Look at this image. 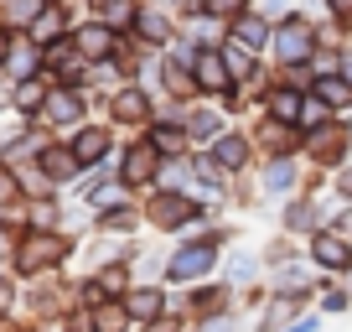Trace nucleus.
Listing matches in <instances>:
<instances>
[{
    "label": "nucleus",
    "instance_id": "f257e3e1",
    "mask_svg": "<svg viewBox=\"0 0 352 332\" xmlns=\"http://www.w3.org/2000/svg\"><path fill=\"white\" fill-rule=\"evenodd\" d=\"M233 234L223 229L218 218L208 223V229H197V234H182V239L166 249V286H197V280H212L218 276V265H223V244H228Z\"/></svg>",
    "mask_w": 352,
    "mask_h": 332
},
{
    "label": "nucleus",
    "instance_id": "f03ea898",
    "mask_svg": "<svg viewBox=\"0 0 352 332\" xmlns=\"http://www.w3.org/2000/svg\"><path fill=\"white\" fill-rule=\"evenodd\" d=\"M140 208H145V229L166 234V239L197 234V229H208V223L218 218V208H208L197 192H166V187H151L140 198Z\"/></svg>",
    "mask_w": 352,
    "mask_h": 332
},
{
    "label": "nucleus",
    "instance_id": "7ed1b4c3",
    "mask_svg": "<svg viewBox=\"0 0 352 332\" xmlns=\"http://www.w3.org/2000/svg\"><path fill=\"white\" fill-rule=\"evenodd\" d=\"M78 255V239L67 229H26L16 239V260H11V276L21 280H42V276H57L67 260Z\"/></svg>",
    "mask_w": 352,
    "mask_h": 332
},
{
    "label": "nucleus",
    "instance_id": "20e7f679",
    "mask_svg": "<svg viewBox=\"0 0 352 332\" xmlns=\"http://www.w3.org/2000/svg\"><path fill=\"white\" fill-rule=\"evenodd\" d=\"M347 156H352V125L342 114H331L316 130H300V161H311L316 172H337Z\"/></svg>",
    "mask_w": 352,
    "mask_h": 332
},
{
    "label": "nucleus",
    "instance_id": "39448f33",
    "mask_svg": "<svg viewBox=\"0 0 352 332\" xmlns=\"http://www.w3.org/2000/svg\"><path fill=\"white\" fill-rule=\"evenodd\" d=\"M109 125L114 130H145L155 120V89H145L140 78H124L120 89H109Z\"/></svg>",
    "mask_w": 352,
    "mask_h": 332
},
{
    "label": "nucleus",
    "instance_id": "423d86ee",
    "mask_svg": "<svg viewBox=\"0 0 352 332\" xmlns=\"http://www.w3.org/2000/svg\"><path fill=\"white\" fill-rule=\"evenodd\" d=\"M88 120V94L83 83H52L42 99V114H36V125H47V130H78V125Z\"/></svg>",
    "mask_w": 352,
    "mask_h": 332
},
{
    "label": "nucleus",
    "instance_id": "0eeeda50",
    "mask_svg": "<svg viewBox=\"0 0 352 332\" xmlns=\"http://www.w3.org/2000/svg\"><path fill=\"white\" fill-rule=\"evenodd\" d=\"M311 52H316V26H311L300 11L280 16V21H275V47H270V57H275L280 68H300V63H311Z\"/></svg>",
    "mask_w": 352,
    "mask_h": 332
},
{
    "label": "nucleus",
    "instance_id": "6e6552de",
    "mask_svg": "<svg viewBox=\"0 0 352 332\" xmlns=\"http://www.w3.org/2000/svg\"><path fill=\"white\" fill-rule=\"evenodd\" d=\"M161 161H166V156L155 151L145 135H140V141H124L120 145V182L135 192V198H145V192L155 187V177H161Z\"/></svg>",
    "mask_w": 352,
    "mask_h": 332
},
{
    "label": "nucleus",
    "instance_id": "1a4fd4ad",
    "mask_svg": "<svg viewBox=\"0 0 352 332\" xmlns=\"http://www.w3.org/2000/svg\"><path fill=\"white\" fill-rule=\"evenodd\" d=\"M202 156L218 166L223 177H249V172H254V156H259V151H254V135H249V130L228 125V130H223V135H218V141H212Z\"/></svg>",
    "mask_w": 352,
    "mask_h": 332
},
{
    "label": "nucleus",
    "instance_id": "9d476101",
    "mask_svg": "<svg viewBox=\"0 0 352 332\" xmlns=\"http://www.w3.org/2000/svg\"><path fill=\"white\" fill-rule=\"evenodd\" d=\"M306 260L321 270V276L337 280L342 270L352 265V234H342V229H331V223H321V229L306 239Z\"/></svg>",
    "mask_w": 352,
    "mask_h": 332
},
{
    "label": "nucleus",
    "instance_id": "9b49d317",
    "mask_svg": "<svg viewBox=\"0 0 352 332\" xmlns=\"http://www.w3.org/2000/svg\"><path fill=\"white\" fill-rule=\"evenodd\" d=\"M182 130L192 135V151H208L223 130H228V110L218 99H187L182 104Z\"/></svg>",
    "mask_w": 352,
    "mask_h": 332
},
{
    "label": "nucleus",
    "instance_id": "f8f14e48",
    "mask_svg": "<svg viewBox=\"0 0 352 332\" xmlns=\"http://www.w3.org/2000/svg\"><path fill=\"white\" fill-rule=\"evenodd\" d=\"M311 296H316V291H270L264 307L254 311V332H285L296 317H306Z\"/></svg>",
    "mask_w": 352,
    "mask_h": 332
},
{
    "label": "nucleus",
    "instance_id": "ddd939ff",
    "mask_svg": "<svg viewBox=\"0 0 352 332\" xmlns=\"http://www.w3.org/2000/svg\"><path fill=\"white\" fill-rule=\"evenodd\" d=\"M300 177H306V161H300V156H275V161L259 166L254 192H259V198H296Z\"/></svg>",
    "mask_w": 352,
    "mask_h": 332
},
{
    "label": "nucleus",
    "instance_id": "4468645a",
    "mask_svg": "<svg viewBox=\"0 0 352 332\" xmlns=\"http://www.w3.org/2000/svg\"><path fill=\"white\" fill-rule=\"evenodd\" d=\"M192 78H197V99H223L233 89V73H228V57H223L218 42L202 47V57L192 63Z\"/></svg>",
    "mask_w": 352,
    "mask_h": 332
},
{
    "label": "nucleus",
    "instance_id": "2eb2a0df",
    "mask_svg": "<svg viewBox=\"0 0 352 332\" xmlns=\"http://www.w3.org/2000/svg\"><path fill=\"white\" fill-rule=\"evenodd\" d=\"M36 166H42L47 177H52V187H57V192H63V187H78V182H83V172H88V166L73 156L67 135H63V141H47V145H42V156H36Z\"/></svg>",
    "mask_w": 352,
    "mask_h": 332
},
{
    "label": "nucleus",
    "instance_id": "dca6fc26",
    "mask_svg": "<svg viewBox=\"0 0 352 332\" xmlns=\"http://www.w3.org/2000/svg\"><path fill=\"white\" fill-rule=\"evenodd\" d=\"M327 223V208H321L316 192H306V198H285V208H280V234H296V239H311V234Z\"/></svg>",
    "mask_w": 352,
    "mask_h": 332
},
{
    "label": "nucleus",
    "instance_id": "f3484780",
    "mask_svg": "<svg viewBox=\"0 0 352 332\" xmlns=\"http://www.w3.org/2000/svg\"><path fill=\"white\" fill-rule=\"evenodd\" d=\"M67 145H73V156L83 166H99V161H114V125H78V130H67Z\"/></svg>",
    "mask_w": 352,
    "mask_h": 332
},
{
    "label": "nucleus",
    "instance_id": "a211bd4d",
    "mask_svg": "<svg viewBox=\"0 0 352 332\" xmlns=\"http://www.w3.org/2000/svg\"><path fill=\"white\" fill-rule=\"evenodd\" d=\"M124 307H130L135 327H145V322H155L161 311H171V286H166V280H135V291L124 296Z\"/></svg>",
    "mask_w": 352,
    "mask_h": 332
},
{
    "label": "nucleus",
    "instance_id": "6ab92c4d",
    "mask_svg": "<svg viewBox=\"0 0 352 332\" xmlns=\"http://www.w3.org/2000/svg\"><path fill=\"white\" fill-rule=\"evenodd\" d=\"M73 47L88 57V63H109L114 47H120V32H114V26H104L99 16H94V21H78V26H73Z\"/></svg>",
    "mask_w": 352,
    "mask_h": 332
},
{
    "label": "nucleus",
    "instance_id": "aec40b11",
    "mask_svg": "<svg viewBox=\"0 0 352 332\" xmlns=\"http://www.w3.org/2000/svg\"><path fill=\"white\" fill-rule=\"evenodd\" d=\"M254 151L264 161H275V156H300V130L296 125H280V120H259L254 125Z\"/></svg>",
    "mask_w": 352,
    "mask_h": 332
},
{
    "label": "nucleus",
    "instance_id": "412c9836",
    "mask_svg": "<svg viewBox=\"0 0 352 332\" xmlns=\"http://www.w3.org/2000/svg\"><path fill=\"white\" fill-rule=\"evenodd\" d=\"M0 73H11L16 83H26V78H42V73H47V47H36L32 37L21 32V42H11V52L0 57Z\"/></svg>",
    "mask_w": 352,
    "mask_h": 332
},
{
    "label": "nucleus",
    "instance_id": "4be33fe9",
    "mask_svg": "<svg viewBox=\"0 0 352 332\" xmlns=\"http://www.w3.org/2000/svg\"><path fill=\"white\" fill-rule=\"evenodd\" d=\"M140 223H145V208L135 198H120V203H109V208H94V229L99 234H124V239H135Z\"/></svg>",
    "mask_w": 352,
    "mask_h": 332
},
{
    "label": "nucleus",
    "instance_id": "5701e85b",
    "mask_svg": "<svg viewBox=\"0 0 352 332\" xmlns=\"http://www.w3.org/2000/svg\"><path fill=\"white\" fill-rule=\"evenodd\" d=\"M228 42H239V47H249V52H270L275 47V21L270 16H259V11H243L239 21H228Z\"/></svg>",
    "mask_w": 352,
    "mask_h": 332
},
{
    "label": "nucleus",
    "instance_id": "b1692460",
    "mask_svg": "<svg viewBox=\"0 0 352 332\" xmlns=\"http://www.w3.org/2000/svg\"><path fill=\"white\" fill-rule=\"evenodd\" d=\"M233 296H239V291H233L228 280H197V286H187V317L233 311Z\"/></svg>",
    "mask_w": 352,
    "mask_h": 332
},
{
    "label": "nucleus",
    "instance_id": "393cba45",
    "mask_svg": "<svg viewBox=\"0 0 352 332\" xmlns=\"http://www.w3.org/2000/svg\"><path fill=\"white\" fill-rule=\"evenodd\" d=\"M140 135H145V141H151L155 151L166 156V161H171V156H187V151H192V135L182 130V120H166V114H155V120L145 125Z\"/></svg>",
    "mask_w": 352,
    "mask_h": 332
},
{
    "label": "nucleus",
    "instance_id": "a878e982",
    "mask_svg": "<svg viewBox=\"0 0 352 332\" xmlns=\"http://www.w3.org/2000/svg\"><path fill=\"white\" fill-rule=\"evenodd\" d=\"M67 11H73V6L52 0V6L32 21V32H26V37H32L36 47H52V42H63V37H73V16H67Z\"/></svg>",
    "mask_w": 352,
    "mask_h": 332
},
{
    "label": "nucleus",
    "instance_id": "bb28decb",
    "mask_svg": "<svg viewBox=\"0 0 352 332\" xmlns=\"http://www.w3.org/2000/svg\"><path fill=\"white\" fill-rule=\"evenodd\" d=\"M259 276H264V260H259V249H228V255H223V280H228L233 291L254 286Z\"/></svg>",
    "mask_w": 352,
    "mask_h": 332
},
{
    "label": "nucleus",
    "instance_id": "cd10ccee",
    "mask_svg": "<svg viewBox=\"0 0 352 332\" xmlns=\"http://www.w3.org/2000/svg\"><path fill=\"white\" fill-rule=\"evenodd\" d=\"M135 37H140L145 47H171V42H176V26H171V16H166V11H155V6H145V0H140Z\"/></svg>",
    "mask_w": 352,
    "mask_h": 332
},
{
    "label": "nucleus",
    "instance_id": "c85d7f7f",
    "mask_svg": "<svg viewBox=\"0 0 352 332\" xmlns=\"http://www.w3.org/2000/svg\"><path fill=\"white\" fill-rule=\"evenodd\" d=\"M88 332H135V317L124 301H99L88 307Z\"/></svg>",
    "mask_w": 352,
    "mask_h": 332
},
{
    "label": "nucleus",
    "instance_id": "c756f323",
    "mask_svg": "<svg viewBox=\"0 0 352 332\" xmlns=\"http://www.w3.org/2000/svg\"><path fill=\"white\" fill-rule=\"evenodd\" d=\"M192 182H197V156H171V161H161V177H155V187L166 192H192Z\"/></svg>",
    "mask_w": 352,
    "mask_h": 332
},
{
    "label": "nucleus",
    "instance_id": "7c9ffc66",
    "mask_svg": "<svg viewBox=\"0 0 352 332\" xmlns=\"http://www.w3.org/2000/svg\"><path fill=\"white\" fill-rule=\"evenodd\" d=\"M47 78H26V83H16V99H11V114H21V120H36L42 114V99H47Z\"/></svg>",
    "mask_w": 352,
    "mask_h": 332
},
{
    "label": "nucleus",
    "instance_id": "2f4dec72",
    "mask_svg": "<svg viewBox=\"0 0 352 332\" xmlns=\"http://www.w3.org/2000/svg\"><path fill=\"white\" fill-rule=\"evenodd\" d=\"M52 0H6V11H0V26H11V32H32V21L47 11Z\"/></svg>",
    "mask_w": 352,
    "mask_h": 332
},
{
    "label": "nucleus",
    "instance_id": "473e14b6",
    "mask_svg": "<svg viewBox=\"0 0 352 332\" xmlns=\"http://www.w3.org/2000/svg\"><path fill=\"white\" fill-rule=\"evenodd\" d=\"M306 255V239H296V234H275V239L259 249V260H264V270H275V265H285V260H300Z\"/></svg>",
    "mask_w": 352,
    "mask_h": 332
},
{
    "label": "nucleus",
    "instance_id": "72a5a7b5",
    "mask_svg": "<svg viewBox=\"0 0 352 332\" xmlns=\"http://www.w3.org/2000/svg\"><path fill=\"white\" fill-rule=\"evenodd\" d=\"M135 16H140V6L135 0H99V21L104 26H114V32H135Z\"/></svg>",
    "mask_w": 352,
    "mask_h": 332
},
{
    "label": "nucleus",
    "instance_id": "f704fd0d",
    "mask_svg": "<svg viewBox=\"0 0 352 332\" xmlns=\"http://www.w3.org/2000/svg\"><path fill=\"white\" fill-rule=\"evenodd\" d=\"M26 208V223L32 229H63V198H32L21 203Z\"/></svg>",
    "mask_w": 352,
    "mask_h": 332
},
{
    "label": "nucleus",
    "instance_id": "c9c22d12",
    "mask_svg": "<svg viewBox=\"0 0 352 332\" xmlns=\"http://www.w3.org/2000/svg\"><path fill=\"white\" fill-rule=\"evenodd\" d=\"M311 94H321V99L331 104V110H352V89H347V78L342 73H327V78H316V83H311Z\"/></svg>",
    "mask_w": 352,
    "mask_h": 332
},
{
    "label": "nucleus",
    "instance_id": "e433bc0d",
    "mask_svg": "<svg viewBox=\"0 0 352 332\" xmlns=\"http://www.w3.org/2000/svg\"><path fill=\"white\" fill-rule=\"evenodd\" d=\"M135 280H166V249H135Z\"/></svg>",
    "mask_w": 352,
    "mask_h": 332
},
{
    "label": "nucleus",
    "instance_id": "4c0bfd02",
    "mask_svg": "<svg viewBox=\"0 0 352 332\" xmlns=\"http://www.w3.org/2000/svg\"><path fill=\"white\" fill-rule=\"evenodd\" d=\"M331 114H337V110H331L321 94H311V89H306V104H300V120H296V125H300V130H316V125H327Z\"/></svg>",
    "mask_w": 352,
    "mask_h": 332
},
{
    "label": "nucleus",
    "instance_id": "58836bf2",
    "mask_svg": "<svg viewBox=\"0 0 352 332\" xmlns=\"http://www.w3.org/2000/svg\"><path fill=\"white\" fill-rule=\"evenodd\" d=\"M192 332H243V311H212V317H192Z\"/></svg>",
    "mask_w": 352,
    "mask_h": 332
},
{
    "label": "nucleus",
    "instance_id": "ea45409f",
    "mask_svg": "<svg viewBox=\"0 0 352 332\" xmlns=\"http://www.w3.org/2000/svg\"><path fill=\"white\" fill-rule=\"evenodd\" d=\"M16 203H26L21 198V172H16L11 161H0V213L16 208Z\"/></svg>",
    "mask_w": 352,
    "mask_h": 332
},
{
    "label": "nucleus",
    "instance_id": "a19ab883",
    "mask_svg": "<svg viewBox=\"0 0 352 332\" xmlns=\"http://www.w3.org/2000/svg\"><path fill=\"white\" fill-rule=\"evenodd\" d=\"M347 307H352V296H347V291H342L337 280L327 276V280H321V317H342Z\"/></svg>",
    "mask_w": 352,
    "mask_h": 332
},
{
    "label": "nucleus",
    "instance_id": "79ce46f5",
    "mask_svg": "<svg viewBox=\"0 0 352 332\" xmlns=\"http://www.w3.org/2000/svg\"><path fill=\"white\" fill-rule=\"evenodd\" d=\"M311 78H327V73H342V47H316L311 52Z\"/></svg>",
    "mask_w": 352,
    "mask_h": 332
},
{
    "label": "nucleus",
    "instance_id": "37998d69",
    "mask_svg": "<svg viewBox=\"0 0 352 332\" xmlns=\"http://www.w3.org/2000/svg\"><path fill=\"white\" fill-rule=\"evenodd\" d=\"M16 311H21V291H16V276H0V327H6V322H16Z\"/></svg>",
    "mask_w": 352,
    "mask_h": 332
},
{
    "label": "nucleus",
    "instance_id": "c03bdc74",
    "mask_svg": "<svg viewBox=\"0 0 352 332\" xmlns=\"http://www.w3.org/2000/svg\"><path fill=\"white\" fill-rule=\"evenodd\" d=\"M140 332H192V317H187V311H161V317L145 322Z\"/></svg>",
    "mask_w": 352,
    "mask_h": 332
},
{
    "label": "nucleus",
    "instance_id": "a18cd8bd",
    "mask_svg": "<svg viewBox=\"0 0 352 332\" xmlns=\"http://www.w3.org/2000/svg\"><path fill=\"white\" fill-rule=\"evenodd\" d=\"M202 6H208V16H218V21H239L254 0H202Z\"/></svg>",
    "mask_w": 352,
    "mask_h": 332
},
{
    "label": "nucleus",
    "instance_id": "49530a36",
    "mask_svg": "<svg viewBox=\"0 0 352 332\" xmlns=\"http://www.w3.org/2000/svg\"><path fill=\"white\" fill-rule=\"evenodd\" d=\"M331 192H337V203H352V156L331 172Z\"/></svg>",
    "mask_w": 352,
    "mask_h": 332
},
{
    "label": "nucleus",
    "instance_id": "de8ad7c7",
    "mask_svg": "<svg viewBox=\"0 0 352 332\" xmlns=\"http://www.w3.org/2000/svg\"><path fill=\"white\" fill-rule=\"evenodd\" d=\"M285 332H321V311H306V317H296Z\"/></svg>",
    "mask_w": 352,
    "mask_h": 332
},
{
    "label": "nucleus",
    "instance_id": "09e8293b",
    "mask_svg": "<svg viewBox=\"0 0 352 332\" xmlns=\"http://www.w3.org/2000/svg\"><path fill=\"white\" fill-rule=\"evenodd\" d=\"M285 6H290V0H254V11H259V16H290Z\"/></svg>",
    "mask_w": 352,
    "mask_h": 332
},
{
    "label": "nucleus",
    "instance_id": "8fccbe9b",
    "mask_svg": "<svg viewBox=\"0 0 352 332\" xmlns=\"http://www.w3.org/2000/svg\"><path fill=\"white\" fill-rule=\"evenodd\" d=\"M327 11L331 16H352V0H327Z\"/></svg>",
    "mask_w": 352,
    "mask_h": 332
},
{
    "label": "nucleus",
    "instance_id": "3c124183",
    "mask_svg": "<svg viewBox=\"0 0 352 332\" xmlns=\"http://www.w3.org/2000/svg\"><path fill=\"white\" fill-rule=\"evenodd\" d=\"M342 78H347V89H352V47H342Z\"/></svg>",
    "mask_w": 352,
    "mask_h": 332
},
{
    "label": "nucleus",
    "instance_id": "603ef678",
    "mask_svg": "<svg viewBox=\"0 0 352 332\" xmlns=\"http://www.w3.org/2000/svg\"><path fill=\"white\" fill-rule=\"evenodd\" d=\"M337 286H342V291H347V296H352V265H347V270H342V276H337Z\"/></svg>",
    "mask_w": 352,
    "mask_h": 332
},
{
    "label": "nucleus",
    "instance_id": "864d4df0",
    "mask_svg": "<svg viewBox=\"0 0 352 332\" xmlns=\"http://www.w3.org/2000/svg\"><path fill=\"white\" fill-rule=\"evenodd\" d=\"M63 332H88V327H63Z\"/></svg>",
    "mask_w": 352,
    "mask_h": 332
},
{
    "label": "nucleus",
    "instance_id": "5fc2aeb1",
    "mask_svg": "<svg viewBox=\"0 0 352 332\" xmlns=\"http://www.w3.org/2000/svg\"><path fill=\"white\" fill-rule=\"evenodd\" d=\"M94 6H99V0H94Z\"/></svg>",
    "mask_w": 352,
    "mask_h": 332
}]
</instances>
